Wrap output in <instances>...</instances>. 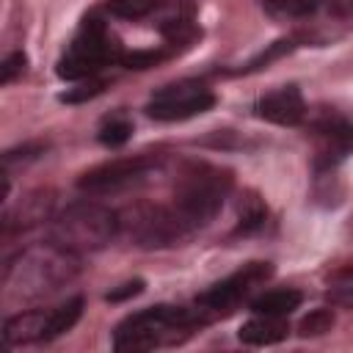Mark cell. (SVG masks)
<instances>
[{
  "mask_svg": "<svg viewBox=\"0 0 353 353\" xmlns=\"http://www.w3.org/2000/svg\"><path fill=\"white\" fill-rule=\"evenodd\" d=\"M77 273H80V254L47 240L41 245L22 251L14 262L6 265L3 273L6 298L22 303L47 298L55 290L66 287Z\"/></svg>",
  "mask_w": 353,
  "mask_h": 353,
  "instance_id": "1",
  "label": "cell"
},
{
  "mask_svg": "<svg viewBox=\"0 0 353 353\" xmlns=\"http://www.w3.org/2000/svg\"><path fill=\"white\" fill-rule=\"evenodd\" d=\"M207 320L210 314L204 309H185V306H165V303L149 306L124 317L116 325L113 347L121 353H141V350L179 345Z\"/></svg>",
  "mask_w": 353,
  "mask_h": 353,
  "instance_id": "2",
  "label": "cell"
},
{
  "mask_svg": "<svg viewBox=\"0 0 353 353\" xmlns=\"http://www.w3.org/2000/svg\"><path fill=\"white\" fill-rule=\"evenodd\" d=\"M229 190H232V174L229 171L207 165V163L188 165L182 171V176L176 179L174 210L193 232L218 215Z\"/></svg>",
  "mask_w": 353,
  "mask_h": 353,
  "instance_id": "3",
  "label": "cell"
},
{
  "mask_svg": "<svg viewBox=\"0 0 353 353\" xmlns=\"http://www.w3.org/2000/svg\"><path fill=\"white\" fill-rule=\"evenodd\" d=\"M119 229H121V218L113 210L97 201H77L52 218L50 240L74 254H85L105 248L119 234Z\"/></svg>",
  "mask_w": 353,
  "mask_h": 353,
  "instance_id": "4",
  "label": "cell"
},
{
  "mask_svg": "<svg viewBox=\"0 0 353 353\" xmlns=\"http://www.w3.org/2000/svg\"><path fill=\"white\" fill-rule=\"evenodd\" d=\"M121 52H119V44L110 39L105 22H99L97 17H85L69 52L58 61L55 72L61 80H69V83H77V80H85V77H94L102 66L119 61Z\"/></svg>",
  "mask_w": 353,
  "mask_h": 353,
  "instance_id": "5",
  "label": "cell"
},
{
  "mask_svg": "<svg viewBox=\"0 0 353 353\" xmlns=\"http://www.w3.org/2000/svg\"><path fill=\"white\" fill-rule=\"evenodd\" d=\"M212 105L215 94L201 80H176L152 94L146 113L157 121H182L207 113Z\"/></svg>",
  "mask_w": 353,
  "mask_h": 353,
  "instance_id": "6",
  "label": "cell"
},
{
  "mask_svg": "<svg viewBox=\"0 0 353 353\" xmlns=\"http://www.w3.org/2000/svg\"><path fill=\"white\" fill-rule=\"evenodd\" d=\"M121 226L130 229L132 240L146 248H163L185 240L190 234V226L176 215L174 207H141L132 210L130 221H121Z\"/></svg>",
  "mask_w": 353,
  "mask_h": 353,
  "instance_id": "7",
  "label": "cell"
},
{
  "mask_svg": "<svg viewBox=\"0 0 353 353\" xmlns=\"http://www.w3.org/2000/svg\"><path fill=\"white\" fill-rule=\"evenodd\" d=\"M154 157L149 154H135V157H119V160H108L91 171H85L77 179V188L83 193H116L124 190L135 182H141L152 168H154Z\"/></svg>",
  "mask_w": 353,
  "mask_h": 353,
  "instance_id": "8",
  "label": "cell"
},
{
  "mask_svg": "<svg viewBox=\"0 0 353 353\" xmlns=\"http://www.w3.org/2000/svg\"><path fill=\"white\" fill-rule=\"evenodd\" d=\"M270 273H273L270 262H251V265L240 268L237 273H232L229 279L212 284L207 292H201V295L196 298V306L204 309L210 317H212V314H223V312H229L232 306H237V303H240L256 284H262Z\"/></svg>",
  "mask_w": 353,
  "mask_h": 353,
  "instance_id": "9",
  "label": "cell"
},
{
  "mask_svg": "<svg viewBox=\"0 0 353 353\" xmlns=\"http://www.w3.org/2000/svg\"><path fill=\"white\" fill-rule=\"evenodd\" d=\"M254 113L279 127H298L306 119V102L298 85H281L256 99Z\"/></svg>",
  "mask_w": 353,
  "mask_h": 353,
  "instance_id": "10",
  "label": "cell"
},
{
  "mask_svg": "<svg viewBox=\"0 0 353 353\" xmlns=\"http://www.w3.org/2000/svg\"><path fill=\"white\" fill-rule=\"evenodd\" d=\"M317 130L325 138V143L317 152L314 168L317 171H328V168H334L336 163H342L353 152V124H345L342 119H325Z\"/></svg>",
  "mask_w": 353,
  "mask_h": 353,
  "instance_id": "11",
  "label": "cell"
},
{
  "mask_svg": "<svg viewBox=\"0 0 353 353\" xmlns=\"http://www.w3.org/2000/svg\"><path fill=\"white\" fill-rule=\"evenodd\" d=\"M52 193L50 190H36V193H28L17 210H6V218H3V226L6 232H14V229H30L41 221H47L52 215Z\"/></svg>",
  "mask_w": 353,
  "mask_h": 353,
  "instance_id": "12",
  "label": "cell"
},
{
  "mask_svg": "<svg viewBox=\"0 0 353 353\" xmlns=\"http://www.w3.org/2000/svg\"><path fill=\"white\" fill-rule=\"evenodd\" d=\"M44 323L47 312H17L6 317L3 323V342L6 345H30V342H44Z\"/></svg>",
  "mask_w": 353,
  "mask_h": 353,
  "instance_id": "13",
  "label": "cell"
},
{
  "mask_svg": "<svg viewBox=\"0 0 353 353\" xmlns=\"http://www.w3.org/2000/svg\"><path fill=\"white\" fill-rule=\"evenodd\" d=\"M290 334V325L284 323V317H270V314H256L254 320L243 323L237 336L243 345H254V347H262V345H276L281 339H287Z\"/></svg>",
  "mask_w": 353,
  "mask_h": 353,
  "instance_id": "14",
  "label": "cell"
},
{
  "mask_svg": "<svg viewBox=\"0 0 353 353\" xmlns=\"http://www.w3.org/2000/svg\"><path fill=\"white\" fill-rule=\"evenodd\" d=\"M301 301H303V295L298 290H292V287L268 290V292H262V295H256L251 301V312L254 314H270V317H287L301 306Z\"/></svg>",
  "mask_w": 353,
  "mask_h": 353,
  "instance_id": "15",
  "label": "cell"
},
{
  "mask_svg": "<svg viewBox=\"0 0 353 353\" xmlns=\"http://www.w3.org/2000/svg\"><path fill=\"white\" fill-rule=\"evenodd\" d=\"M80 314H83V298H80V295H74V298H69L66 303H61V306H55L52 312H47L44 342H50V339L66 334V331L80 320Z\"/></svg>",
  "mask_w": 353,
  "mask_h": 353,
  "instance_id": "16",
  "label": "cell"
},
{
  "mask_svg": "<svg viewBox=\"0 0 353 353\" xmlns=\"http://www.w3.org/2000/svg\"><path fill=\"white\" fill-rule=\"evenodd\" d=\"M323 6L325 0H262V8L279 19H306Z\"/></svg>",
  "mask_w": 353,
  "mask_h": 353,
  "instance_id": "17",
  "label": "cell"
},
{
  "mask_svg": "<svg viewBox=\"0 0 353 353\" xmlns=\"http://www.w3.org/2000/svg\"><path fill=\"white\" fill-rule=\"evenodd\" d=\"M265 218H268L265 204L256 196L245 199V204L240 207V221L234 226V234H254V232H259L265 226Z\"/></svg>",
  "mask_w": 353,
  "mask_h": 353,
  "instance_id": "18",
  "label": "cell"
},
{
  "mask_svg": "<svg viewBox=\"0 0 353 353\" xmlns=\"http://www.w3.org/2000/svg\"><path fill=\"white\" fill-rule=\"evenodd\" d=\"M97 138H99L102 146H108V149H119V146H124V143L132 138V124H130L124 116L108 119V121L99 127Z\"/></svg>",
  "mask_w": 353,
  "mask_h": 353,
  "instance_id": "19",
  "label": "cell"
},
{
  "mask_svg": "<svg viewBox=\"0 0 353 353\" xmlns=\"http://www.w3.org/2000/svg\"><path fill=\"white\" fill-rule=\"evenodd\" d=\"M105 8L119 19H143L160 8V0H108Z\"/></svg>",
  "mask_w": 353,
  "mask_h": 353,
  "instance_id": "20",
  "label": "cell"
},
{
  "mask_svg": "<svg viewBox=\"0 0 353 353\" xmlns=\"http://www.w3.org/2000/svg\"><path fill=\"white\" fill-rule=\"evenodd\" d=\"M298 44H295V39H279V41H273V44H268L259 55H254L240 72L243 74H248V72H259V69H265V66H270L273 61H279L281 55H287V52H292Z\"/></svg>",
  "mask_w": 353,
  "mask_h": 353,
  "instance_id": "21",
  "label": "cell"
},
{
  "mask_svg": "<svg viewBox=\"0 0 353 353\" xmlns=\"http://www.w3.org/2000/svg\"><path fill=\"white\" fill-rule=\"evenodd\" d=\"M108 88V80L102 77H85V80H77L74 88H69L66 94H61V102H69V105H77V102H85V99H94L99 97L102 91Z\"/></svg>",
  "mask_w": 353,
  "mask_h": 353,
  "instance_id": "22",
  "label": "cell"
},
{
  "mask_svg": "<svg viewBox=\"0 0 353 353\" xmlns=\"http://www.w3.org/2000/svg\"><path fill=\"white\" fill-rule=\"evenodd\" d=\"M160 30H163V36H165L171 44H185V41H190V39L196 36V28H193V22H190L188 17L165 19V22L160 25Z\"/></svg>",
  "mask_w": 353,
  "mask_h": 353,
  "instance_id": "23",
  "label": "cell"
},
{
  "mask_svg": "<svg viewBox=\"0 0 353 353\" xmlns=\"http://www.w3.org/2000/svg\"><path fill=\"white\" fill-rule=\"evenodd\" d=\"M160 61H165L163 50H132V52H121L119 58V63L127 69H149V66H157Z\"/></svg>",
  "mask_w": 353,
  "mask_h": 353,
  "instance_id": "24",
  "label": "cell"
},
{
  "mask_svg": "<svg viewBox=\"0 0 353 353\" xmlns=\"http://www.w3.org/2000/svg\"><path fill=\"white\" fill-rule=\"evenodd\" d=\"M331 325H334V314L328 309H314L301 320V334L303 336H320V334L331 331Z\"/></svg>",
  "mask_w": 353,
  "mask_h": 353,
  "instance_id": "25",
  "label": "cell"
},
{
  "mask_svg": "<svg viewBox=\"0 0 353 353\" xmlns=\"http://www.w3.org/2000/svg\"><path fill=\"white\" fill-rule=\"evenodd\" d=\"M25 66H28V55H25L22 50L8 52V55L3 58V63H0V85L14 83V80H17V77L25 72Z\"/></svg>",
  "mask_w": 353,
  "mask_h": 353,
  "instance_id": "26",
  "label": "cell"
},
{
  "mask_svg": "<svg viewBox=\"0 0 353 353\" xmlns=\"http://www.w3.org/2000/svg\"><path fill=\"white\" fill-rule=\"evenodd\" d=\"M44 149H47V143H41V141H33V143H22V146H17V149H8L6 154H3V163L6 165H11L14 160H33V157H39V154H44Z\"/></svg>",
  "mask_w": 353,
  "mask_h": 353,
  "instance_id": "27",
  "label": "cell"
},
{
  "mask_svg": "<svg viewBox=\"0 0 353 353\" xmlns=\"http://www.w3.org/2000/svg\"><path fill=\"white\" fill-rule=\"evenodd\" d=\"M138 292H143V279H132V281H124L121 287H116V290H110V292L105 295V301H110V303H119V301H127V298H135Z\"/></svg>",
  "mask_w": 353,
  "mask_h": 353,
  "instance_id": "28",
  "label": "cell"
},
{
  "mask_svg": "<svg viewBox=\"0 0 353 353\" xmlns=\"http://www.w3.org/2000/svg\"><path fill=\"white\" fill-rule=\"evenodd\" d=\"M347 301H350V303H353V292H350V295H347Z\"/></svg>",
  "mask_w": 353,
  "mask_h": 353,
  "instance_id": "29",
  "label": "cell"
}]
</instances>
